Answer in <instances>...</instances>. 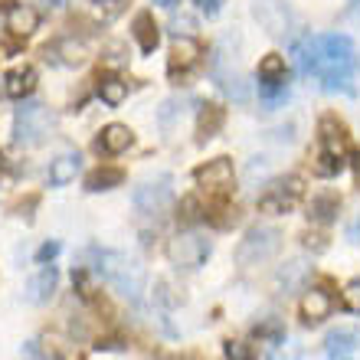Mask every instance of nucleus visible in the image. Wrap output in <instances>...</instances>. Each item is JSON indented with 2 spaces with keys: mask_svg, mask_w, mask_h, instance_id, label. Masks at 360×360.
Masks as SVG:
<instances>
[{
  "mask_svg": "<svg viewBox=\"0 0 360 360\" xmlns=\"http://www.w3.org/2000/svg\"><path fill=\"white\" fill-rule=\"evenodd\" d=\"M357 46L351 37L344 33H328V37H314V72L321 79L328 92H354V76H357Z\"/></svg>",
  "mask_w": 360,
  "mask_h": 360,
  "instance_id": "nucleus-1",
  "label": "nucleus"
},
{
  "mask_svg": "<svg viewBox=\"0 0 360 360\" xmlns=\"http://www.w3.org/2000/svg\"><path fill=\"white\" fill-rule=\"evenodd\" d=\"M92 256V272L102 275L108 285H115L124 298L131 302H141V292H144V269L128 259L124 252H115V249H89Z\"/></svg>",
  "mask_w": 360,
  "mask_h": 360,
  "instance_id": "nucleus-2",
  "label": "nucleus"
},
{
  "mask_svg": "<svg viewBox=\"0 0 360 360\" xmlns=\"http://www.w3.org/2000/svg\"><path fill=\"white\" fill-rule=\"evenodd\" d=\"M53 128H56V115L43 102H33V98H27L13 115V141L23 144V148L43 144L53 134Z\"/></svg>",
  "mask_w": 360,
  "mask_h": 360,
  "instance_id": "nucleus-3",
  "label": "nucleus"
},
{
  "mask_svg": "<svg viewBox=\"0 0 360 360\" xmlns=\"http://www.w3.org/2000/svg\"><path fill=\"white\" fill-rule=\"evenodd\" d=\"M282 249V233L275 226H256L249 229L246 239L236 246V266L249 269V266H262Z\"/></svg>",
  "mask_w": 360,
  "mask_h": 360,
  "instance_id": "nucleus-4",
  "label": "nucleus"
},
{
  "mask_svg": "<svg viewBox=\"0 0 360 360\" xmlns=\"http://www.w3.org/2000/svg\"><path fill=\"white\" fill-rule=\"evenodd\" d=\"M174 180L167 177V174H161L158 180H144V184H138L131 193L134 200V210L138 213H144V217H161V213H167L174 203Z\"/></svg>",
  "mask_w": 360,
  "mask_h": 360,
  "instance_id": "nucleus-5",
  "label": "nucleus"
},
{
  "mask_svg": "<svg viewBox=\"0 0 360 360\" xmlns=\"http://www.w3.org/2000/svg\"><path fill=\"white\" fill-rule=\"evenodd\" d=\"M252 17L259 27L275 39H292L295 33V13L285 0H252Z\"/></svg>",
  "mask_w": 360,
  "mask_h": 360,
  "instance_id": "nucleus-6",
  "label": "nucleus"
},
{
  "mask_svg": "<svg viewBox=\"0 0 360 360\" xmlns=\"http://www.w3.org/2000/svg\"><path fill=\"white\" fill-rule=\"evenodd\" d=\"M213 252V243L200 233H177V236L167 243V259H171L177 269H200Z\"/></svg>",
  "mask_w": 360,
  "mask_h": 360,
  "instance_id": "nucleus-7",
  "label": "nucleus"
},
{
  "mask_svg": "<svg viewBox=\"0 0 360 360\" xmlns=\"http://www.w3.org/2000/svg\"><path fill=\"white\" fill-rule=\"evenodd\" d=\"M302 193H304V180L298 174H288V177L275 180L272 187L259 197V213H288L302 200Z\"/></svg>",
  "mask_w": 360,
  "mask_h": 360,
  "instance_id": "nucleus-8",
  "label": "nucleus"
},
{
  "mask_svg": "<svg viewBox=\"0 0 360 360\" xmlns=\"http://www.w3.org/2000/svg\"><path fill=\"white\" fill-rule=\"evenodd\" d=\"M27 351L37 360H86L82 351L76 347V341H69V338H63V334H56V331L43 334L37 341H30Z\"/></svg>",
  "mask_w": 360,
  "mask_h": 360,
  "instance_id": "nucleus-9",
  "label": "nucleus"
},
{
  "mask_svg": "<svg viewBox=\"0 0 360 360\" xmlns=\"http://www.w3.org/2000/svg\"><path fill=\"white\" fill-rule=\"evenodd\" d=\"M193 180H197L203 190L210 193H226L233 187V164L226 158H217V161H207L203 167L193 171Z\"/></svg>",
  "mask_w": 360,
  "mask_h": 360,
  "instance_id": "nucleus-10",
  "label": "nucleus"
},
{
  "mask_svg": "<svg viewBox=\"0 0 360 360\" xmlns=\"http://www.w3.org/2000/svg\"><path fill=\"white\" fill-rule=\"evenodd\" d=\"M200 56H203V46H200V39H193V37H174L167 69H171L174 76H177V72H187V69H193V66L200 63Z\"/></svg>",
  "mask_w": 360,
  "mask_h": 360,
  "instance_id": "nucleus-11",
  "label": "nucleus"
},
{
  "mask_svg": "<svg viewBox=\"0 0 360 360\" xmlns=\"http://www.w3.org/2000/svg\"><path fill=\"white\" fill-rule=\"evenodd\" d=\"M4 27H7L10 37H17V39H27L33 37L39 30V13L30 4H13V7L7 10V20H4Z\"/></svg>",
  "mask_w": 360,
  "mask_h": 360,
  "instance_id": "nucleus-12",
  "label": "nucleus"
},
{
  "mask_svg": "<svg viewBox=\"0 0 360 360\" xmlns=\"http://www.w3.org/2000/svg\"><path fill=\"white\" fill-rule=\"evenodd\" d=\"M334 308V298L321 288H311V292L302 295V304H298V311H302V321L304 324H321Z\"/></svg>",
  "mask_w": 360,
  "mask_h": 360,
  "instance_id": "nucleus-13",
  "label": "nucleus"
},
{
  "mask_svg": "<svg viewBox=\"0 0 360 360\" xmlns=\"http://www.w3.org/2000/svg\"><path fill=\"white\" fill-rule=\"evenodd\" d=\"M318 131H321V151L334 154V158H344V154H347V128H344L334 115H324L321 124H318Z\"/></svg>",
  "mask_w": 360,
  "mask_h": 360,
  "instance_id": "nucleus-14",
  "label": "nucleus"
},
{
  "mask_svg": "<svg viewBox=\"0 0 360 360\" xmlns=\"http://www.w3.org/2000/svg\"><path fill=\"white\" fill-rule=\"evenodd\" d=\"M56 282H59V272L53 262H49V266H39V272L33 275L27 285V302H33V304L49 302L53 292H56Z\"/></svg>",
  "mask_w": 360,
  "mask_h": 360,
  "instance_id": "nucleus-15",
  "label": "nucleus"
},
{
  "mask_svg": "<svg viewBox=\"0 0 360 360\" xmlns=\"http://www.w3.org/2000/svg\"><path fill=\"white\" fill-rule=\"evenodd\" d=\"M49 56L56 59V63H63V66H82V63L89 59V49H86V43H82V39L63 37L53 49L46 46V59H49Z\"/></svg>",
  "mask_w": 360,
  "mask_h": 360,
  "instance_id": "nucleus-16",
  "label": "nucleus"
},
{
  "mask_svg": "<svg viewBox=\"0 0 360 360\" xmlns=\"http://www.w3.org/2000/svg\"><path fill=\"white\" fill-rule=\"evenodd\" d=\"M131 144H134V131H131V128H128V124L112 122V124H105V128H102L98 151H105V154H122V151H128Z\"/></svg>",
  "mask_w": 360,
  "mask_h": 360,
  "instance_id": "nucleus-17",
  "label": "nucleus"
},
{
  "mask_svg": "<svg viewBox=\"0 0 360 360\" xmlns=\"http://www.w3.org/2000/svg\"><path fill=\"white\" fill-rule=\"evenodd\" d=\"M33 89H37V69L33 66H20L4 79V92H7L10 98H27Z\"/></svg>",
  "mask_w": 360,
  "mask_h": 360,
  "instance_id": "nucleus-18",
  "label": "nucleus"
},
{
  "mask_svg": "<svg viewBox=\"0 0 360 360\" xmlns=\"http://www.w3.org/2000/svg\"><path fill=\"white\" fill-rule=\"evenodd\" d=\"M213 79H217L219 86H223V92H226L236 105H246L249 98H252V82H249L246 76L233 72V69H229V72H217Z\"/></svg>",
  "mask_w": 360,
  "mask_h": 360,
  "instance_id": "nucleus-19",
  "label": "nucleus"
},
{
  "mask_svg": "<svg viewBox=\"0 0 360 360\" xmlns=\"http://www.w3.org/2000/svg\"><path fill=\"white\" fill-rule=\"evenodd\" d=\"M308 269H311V266H308L304 259H292L288 266H282L278 272H275V288H278V292H285V295L295 292V288L308 278Z\"/></svg>",
  "mask_w": 360,
  "mask_h": 360,
  "instance_id": "nucleus-20",
  "label": "nucleus"
},
{
  "mask_svg": "<svg viewBox=\"0 0 360 360\" xmlns=\"http://www.w3.org/2000/svg\"><path fill=\"white\" fill-rule=\"evenodd\" d=\"M134 39H138L141 53H154V49H158V43H161V27L154 23L151 13H138V17H134Z\"/></svg>",
  "mask_w": 360,
  "mask_h": 360,
  "instance_id": "nucleus-21",
  "label": "nucleus"
},
{
  "mask_svg": "<svg viewBox=\"0 0 360 360\" xmlns=\"http://www.w3.org/2000/svg\"><path fill=\"white\" fill-rule=\"evenodd\" d=\"M79 174V154H63L49 164V187H66Z\"/></svg>",
  "mask_w": 360,
  "mask_h": 360,
  "instance_id": "nucleus-22",
  "label": "nucleus"
},
{
  "mask_svg": "<svg viewBox=\"0 0 360 360\" xmlns=\"http://www.w3.org/2000/svg\"><path fill=\"white\" fill-rule=\"evenodd\" d=\"M223 108L219 105H200V115H197V134H200V141H210L213 134L223 128Z\"/></svg>",
  "mask_w": 360,
  "mask_h": 360,
  "instance_id": "nucleus-23",
  "label": "nucleus"
},
{
  "mask_svg": "<svg viewBox=\"0 0 360 360\" xmlns=\"http://www.w3.org/2000/svg\"><path fill=\"white\" fill-rule=\"evenodd\" d=\"M124 184V171L122 167H98L86 177V190L89 193H102V190H112V187H122Z\"/></svg>",
  "mask_w": 360,
  "mask_h": 360,
  "instance_id": "nucleus-24",
  "label": "nucleus"
},
{
  "mask_svg": "<svg viewBox=\"0 0 360 360\" xmlns=\"http://www.w3.org/2000/svg\"><path fill=\"white\" fill-rule=\"evenodd\" d=\"M338 210H341V200L334 197V193H321V197L311 200L308 219L311 223H331V219H338Z\"/></svg>",
  "mask_w": 360,
  "mask_h": 360,
  "instance_id": "nucleus-25",
  "label": "nucleus"
},
{
  "mask_svg": "<svg viewBox=\"0 0 360 360\" xmlns=\"http://www.w3.org/2000/svg\"><path fill=\"white\" fill-rule=\"evenodd\" d=\"M98 98H102L108 108H118V105L128 98V82L118 76H105L102 82H98Z\"/></svg>",
  "mask_w": 360,
  "mask_h": 360,
  "instance_id": "nucleus-26",
  "label": "nucleus"
},
{
  "mask_svg": "<svg viewBox=\"0 0 360 360\" xmlns=\"http://www.w3.org/2000/svg\"><path fill=\"white\" fill-rule=\"evenodd\" d=\"M259 102L266 112H275L288 102V86L285 82H259Z\"/></svg>",
  "mask_w": 360,
  "mask_h": 360,
  "instance_id": "nucleus-27",
  "label": "nucleus"
},
{
  "mask_svg": "<svg viewBox=\"0 0 360 360\" xmlns=\"http://www.w3.org/2000/svg\"><path fill=\"white\" fill-rule=\"evenodd\" d=\"M288 69H285V56L278 53H269L262 63H259V82H285Z\"/></svg>",
  "mask_w": 360,
  "mask_h": 360,
  "instance_id": "nucleus-28",
  "label": "nucleus"
},
{
  "mask_svg": "<svg viewBox=\"0 0 360 360\" xmlns=\"http://www.w3.org/2000/svg\"><path fill=\"white\" fill-rule=\"evenodd\" d=\"M357 347V334L354 331H334L328 338V357H347Z\"/></svg>",
  "mask_w": 360,
  "mask_h": 360,
  "instance_id": "nucleus-29",
  "label": "nucleus"
},
{
  "mask_svg": "<svg viewBox=\"0 0 360 360\" xmlns=\"http://www.w3.org/2000/svg\"><path fill=\"white\" fill-rule=\"evenodd\" d=\"M341 171H344V158H334V154H328V151H321L314 158V174H318V177H338Z\"/></svg>",
  "mask_w": 360,
  "mask_h": 360,
  "instance_id": "nucleus-30",
  "label": "nucleus"
},
{
  "mask_svg": "<svg viewBox=\"0 0 360 360\" xmlns=\"http://www.w3.org/2000/svg\"><path fill=\"white\" fill-rule=\"evenodd\" d=\"M72 282H76V292L82 295V298H95V285H92V269H79L76 275H72Z\"/></svg>",
  "mask_w": 360,
  "mask_h": 360,
  "instance_id": "nucleus-31",
  "label": "nucleus"
},
{
  "mask_svg": "<svg viewBox=\"0 0 360 360\" xmlns=\"http://www.w3.org/2000/svg\"><path fill=\"white\" fill-rule=\"evenodd\" d=\"M200 213H203V210H200V200H197V197H184V200H180L177 217L184 219V223H197Z\"/></svg>",
  "mask_w": 360,
  "mask_h": 360,
  "instance_id": "nucleus-32",
  "label": "nucleus"
},
{
  "mask_svg": "<svg viewBox=\"0 0 360 360\" xmlns=\"http://www.w3.org/2000/svg\"><path fill=\"white\" fill-rule=\"evenodd\" d=\"M344 308L354 311V314H360V278L347 282V288H344Z\"/></svg>",
  "mask_w": 360,
  "mask_h": 360,
  "instance_id": "nucleus-33",
  "label": "nucleus"
},
{
  "mask_svg": "<svg viewBox=\"0 0 360 360\" xmlns=\"http://www.w3.org/2000/svg\"><path fill=\"white\" fill-rule=\"evenodd\" d=\"M269 357L272 360H298L302 357V347H298L295 341H278V347H275Z\"/></svg>",
  "mask_w": 360,
  "mask_h": 360,
  "instance_id": "nucleus-34",
  "label": "nucleus"
},
{
  "mask_svg": "<svg viewBox=\"0 0 360 360\" xmlns=\"http://www.w3.org/2000/svg\"><path fill=\"white\" fill-rule=\"evenodd\" d=\"M171 27H174V37H190L197 23H193V17H187V13H174Z\"/></svg>",
  "mask_w": 360,
  "mask_h": 360,
  "instance_id": "nucleus-35",
  "label": "nucleus"
},
{
  "mask_svg": "<svg viewBox=\"0 0 360 360\" xmlns=\"http://www.w3.org/2000/svg\"><path fill=\"white\" fill-rule=\"evenodd\" d=\"M226 357L229 360H249L252 351H249V344H243V341H226Z\"/></svg>",
  "mask_w": 360,
  "mask_h": 360,
  "instance_id": "nucleus-36",
  "label": "nucleus"
},
{
  "mask_svg": "<svg viewBox=\"0 0 360 360\" xmlns=\"http://www.w3.org/2000/svg\"><path fill=\"white\" fill-rule=\"evenodd\" d=\"M56 252H59V243H46V246H39L37 262H39V266H46V262H53V259H56Z\"/></svg>",
  "mask_w": 360,
  "mask_h": 360,
  "instance_id": "nucleus-37",
  "label": "nucleus"
},
{
  "mask_svg": "<svg viewBox=\"0 0 360 360\" xmlns=\"http://www.w3.org/2000/svg\"><path fill=\"white\" fill-rule=\"evenodd\" d=\"M246 174H249V177H256V174H259V177H266V174H269V161H266V158H252V161H249V167H246Z\"/></svg>",
  "mask_w": 360,
  "mask_h": 360,
  "instance_id": "nucleus-38",
  "label": "nucleus"
},
{
  "mask_svg": "<svg viewBox=\"0 0 360 360\" xmlns=\"http://www.w3.org/2000/svg\"><path fill=\"white\" fill-rule=\"evenodd\" d=\"M304 249L324 252V249H328V243H324V236H318V233H308V236H304Z\"/></svg>",
  "mask_w": 360,
  "mask_h": 360,
  "instance_id": "nucleus-39",
  "label": "nucleus"
},
{
  "mask_svg": "<svg viewBox=\"0 0 360 360\" xmlns=\"http://www.w3.org/2000/svg\"><path fill=\"white\" fill-rule=\"evenodd\" d=\"M219 4H223V0H197V7L203 10L207 17H217V13H219Z\"/></svg>",
  "mask_w": 360,
  "mask_h": 360,
  "instance_id": "nucleus-40",
  "label": "nucleus"
},
{
  "mask_svg": "<svg viewBox=\"0 0 360 360\" xmlns=\"http://www.w3.org/2000/svg\"><path fill=\"white\" fill-rule=\"evenodd\" d=\"M95 347H98V351H118V347H122V341H115V338H105V341H98Z\"/></svg>",
  "mask_w": 360,
  "mask_h": 360,
  "instance_id": "nucleus-41",
  "label": "nucleus"
},
{
  "mask_svg": "<svg viewBox=\"0 0 360 360\" xmlns=\"http://www.w3.org/2000/svg\"><path fill=\"white\" fill-rule=\"evenodd\" d=\"M37 4H43L46 10H63L69 4V0H37Z\"/></svg>",
  "mask_w": 360,
  "mask_h": 360,
  "instance_id": "nucleus-42",
  "label": "nucleus"
},
{
  "mask_svg": "<svg viewBox=\"0 0 360 360\" xmlns=\"http://www.w3.org/2000/svg\"><path fill=\"white\" fill-rule=\"evenodd\" d=\"M347 17L360 23V0H351V4H347Z\"/></svg>",
  "mask_w": 360,
  "mask_h": 360,
  "instance_id": "nucleus-43",
  "label": "nucleus"
},
{
  "mask_svg": "<svg viewBox=\"0 0 360 360\" xmlns=\"http://www.w3.org/2000/svg\"><path fill=\"white\" fill-rule=\"evenodd\" d=\"M347 239H351V243H360V219L347 226Z\"/></svg>",
  "mask_w": 360,
  "mask_h": 360,
  "instance_id": "nucleus-44",
  "label": "nucleus"
},
{
  "mask_svg": "<svg viewBox=\"0 0 360 360\" xmlns=\"http://www.w3.org/2000/svg\"><path fill=\"white\" fill-rule=\"evenodd\" d=\"M10 56H13V49H7L4 43H0V59H10Z\"/></svg>",
  "mask_w": 360,
  "mask_h": 360,
  "instance_id": "nucleus-45",
  "label": "nucleus"
},
{
  "mask_svg": "<svg viewBox=\"0 0 360 360\" xmlns=\"http://www.w3.org/2000/svg\"><path fill=\"white\" fill-rule=\"evenodd\" d=\"M154 4H158V7H174L177 0H154Z\"/></svg>",
  "mask_w": 360,
  "mask_h": 360,
  "instance_id": "nucleus-46",
  "label": "nucleus"
},
{
  "mask_svg": "<svg viewBox=\"0 0 360 360\" xmlns=\"http://www.w3.org/2000/svg\"><path fill=\"white\" fill-rule=\"evenodd\" d=\"M4 171H7V158L0 154V177H4Z\"/></svg>",
  "mask_w": 360,
  "mask_h": 360,
  "instance_id": "nucleus-47",
  "label": "nucleus"
},
{
  "mask_svg": "<svg viewBox=\"0 0 360 360\" xmlns=\"http://www.w3.org/2000/svg\"><path fill=\"white\" fill-rule=\"evenodd\" d=\"M331 360H351V357H331Z\"/></svg>",
  "mask_w": 360,
  "mask_h": 360,
  "instance_id": "nucleus-48",
  "label": "nucleus"
}]
</instances>
